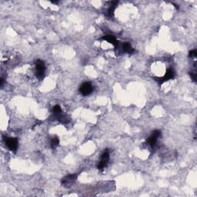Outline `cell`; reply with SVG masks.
<instances>
[{"label": "cell", "instance_id": "11", "mask_svg": "<svg viewBox=\"0 0 197 197\" xmlns=\"http://www.w3.org/2000/svg\"><path fill=\"white\" fill-rule=\"evenodd\" d=\"M56 116V118H57V120H58L59 121L62 123L66 124V123H68L69 122V117H68L66 115H65V114L62 113V112H61V113L59 114V115H57V116Z\"/></svg>", "mask_w": 197, "mask_h": 197}, {"label": "cell", "instance_id": "15", "mask_svg": "<svg viewBox=\"0 0 197 197\" xmlns=\"http://www.w3.org/2000/svg\"><path fill=\"white\" fill-rule=\"evenodd\" d=\"M190 76L192 78V80H193L194 82L196 81V74L194 72H190Z\"/></svg>", "mask_w": 197, "mask_h": 197}, {"label": "cell", "instance_id": "8", "mask_svg": "<svg viewBox=\"0 0 197 197\" xmlns=\"http://www.w3.org/2000/svg\"><path fill=\"white\" fill-rule=\"evenodd\" d=\"M103 39L106 40V41H107L108 42H109V43L112 44V45L115 46V48L116 49H118L119 48V42H118V40L116 39V38L114 36H112V35H108V36H106L103 37Z\"/></svg>", "mask_w": 197, "mask_h": 197}, {"label": "cell", "instance_id": "13", "mask_svg": "<svg viewBox=\"0 0 197 197\" xmlns=\"http://www.w3.org/2000/svg\"><path fill=\"white\" fill-rule=\"evenodd\" d=\"M53 112H54L55 116H57V115L60 114L61 112H62L61 108H60V106L59 105H56L54 107H53Z\"/></svg>", "mask_w": 197, "mask_h": 197}, {"label": "cell", "instance_id": "7", "mask_svg": "<svg viewBox=\"0 0 197 197\" xmlns=\"http://www.w3.org/2000/svg\"><path fill=\"white\" fill-rule=\"evenodd\" d=\"M160 136H161V132H160V131H153L152 133L151 134V136H149V138L146 140L147 143H148L151 147H154L155 146V144H156V143H157L158 139H159Z\"/></svg>", "mask_w": 197, "mask_h": 197}, {"label": "cell", "instance_id": "16", "mask_svg": "<svg viewBox=\"0 0 197 197\" xmlns=\"http://www.w3.org/2000/svg\"><path fill=\"white\" fill-rule=\"evenodd\" d=\"M0 82H1V83H0V85H1V86H2V85H3V83H4V80L2 79V78H1Z\"/></svg>", "mask_w": 197, "mask_h": 197}, {"label": "cell", "instance_id": "4", "mask_svg": "<svg viewBox=\"0 0 197 197\" xmlns=\"http://www.w3.org/2000/svg\"><path fill=\"white\" fill-rule=\"evenodd\" d=\"M109 152L108 150H106L102 154L100 163L97 165V168L100 170H103V169H105L106 167L107 164L109 163Z\"/></svg>", "mask_w": 197, "mask_h": 197}, {"label": "cell", "instance_id": "10", "mask_svg": "<svg viewBox=\"0 0 197 197\" xmlns=\"http://www.w3.org/2000/svg\"><path fill=\"white\" fill-rule=\"evenodd\" d=\"M119 2L118 1H114V2H111V6H109V8L107 10V15H108L109 17H112L114 16V11L116 9V6H117Z\"/></svg>", "mask_w": 197, "mask_h": 197}, {"label": "cell", "instance_id": "1", "mask_svg": "<svg viewBox=\"0 0 197 197\" xmlns=\"http://www.w3.org/2000/svg\"><path fill=\"white\" fill-rule=\"evenodd\" d=\"M45 65L42 60H37L36 62V77L41 81L45 77Z\"/></svg>", "mask_w": 197, "mask_h": 197}, {"label": "cell", "instance_id": "14", "mask_svg": "<svg viewBox=\"0 0 197 197\" xmlns=\"http://www.w3.org/2000/svg\"><path fill=\"white\" fill-rule=\"evenodd\" d=\"M189 56H190V57H191V58H193V57H196V56H197L196 50V49H194V50L190 51V53H189Z\"/></svg>", "mask_w": 197, "mask_h": 197}, {"label": "cell", "instance_id": "2", "mask_svg": "<svg viewBox=\"0 0 197 197\" xmlns=\"http://www.w3.org/2000/svg\"><path fill=\"white\" fill-rule=\"evenodd\" d=\"M94 90V87L90 83H84L80 87V92L83 96H89Z\"/></svg>", "mask_w": 197, "mask_h": 197}, {"label": "cell", "instance_id": "5", "mask_svg": "<svg viewBox=\"0 0 197 197\" xmlns=\"http://www.w3.org/2000/svg\"><path fill=\"white\" fill-rule=\"evenodd\" d=\"M174 76H175V72H174V70L172 69H171V68H169V69H168L167 70V72H166V73H165L164 76H163V77L161 78H155V80H156V81L159 83L160 85L163 83H164L165 82H167L169 81V80H172V79H173Z\"/></svg>", "mask_w": 197, "mask_h": 197}, {"label": "cell", "instance_id": "3", "mask_svg": "<svg viewBox=\"0 0 197 197\" xmlns=\"http://www.w3.org/2000/svg\"><path fill=\"white\" fill-rule=\"evenodd\" d=\"M77 179V174H70L69 175H66L63 179H62L61 181V184L63 186L68 188V187H70L73 185V183H75Z\"/></svg>", "mask_w": 197, "mask_h": 197}, {"label": "cell", "instance_id": "9", "mask_svg": "<svg viewBox=\"0 0 197 197\" xmlns=\"http://www.w3.org/2000/svg\"><path fill=\"white\" fill-rule=\"evenodd\" d=\"M123 52H125V53H128V54H132V53L135 52V50H134L133 48L132 47V45H131V44L129 43V42H124V43H123Z\"/></svg>", "mask_w": 197, "mask_h": 197}, {"label": "cell", "instance_id": "12", "mask_svg": "<svg viewBox=\"0 0 197 197\" xmlns=\"http://www.w3.org/2000/svg\"><path fill=\"white\" fill-rule=\"evenodd\" d=\"M59 143V139L58 138H57V137L53 138V139H52V140H51V143H50L51 148L53 149H56V147L58 146Z\"/></svg>", "mask_w": 197, "mask_h": 197}, {"label": "cell", "instance_id": "6", "mask_svg": "<svg viewBox=\"0 0 197 197\" xmlns=\"http://www.w3.org/2000/svg\"><path fill=\"white\" fill-rule=\"evenodd\" d=\"M5 143L9 150L16 152L18 149V140L16 138H6Z\"/></svg>", "mask_w": 197, "mask_h": 197}]
</instances>
